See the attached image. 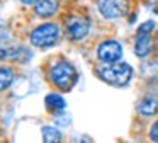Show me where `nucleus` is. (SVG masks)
Masks as SVG:
<instances>
[{
	"instance_id": "nucleus-2",
	"label": "nucleus",
	"mask_w": 158,
	"mask_h": 143,
	"mask_svg": "<svg viewBox=\"0 0 158 143\" xmlns=\"http://www.w3.org/2000/svg\"><path fill=\"white\" fill-rule=\"evenodd\" d=\"M49 78L61 90H70L77 82V70L68 61H58L49 70Z\"/></svg>"
},
{
	"instance_id": "nucleus-9",
	"label": "nucleus",
	"mask_w": 158,
	"mask_h": 143,
	"mask_svg": "<svg viewBox=\"0 0 158 143\" xmlns=\"http://www.w3.org/2000/svg\"><path fill=\"white\" fill-rule=\"evenodd\" d=\"M138 112L143 116H153L158 114V97L148 95L138 102Z\"/></svg>"
},
{
	"instance_id": "nucleus-4",
	"label": "nucleus",
	"mask_w": 158,
	"mask_h": 143,
	"mask_svg": "<svg viewBox=\"0 0 158 143\" xmlns=\"http://www.w3.org/2000/svg\"><path fill=\"white\" fill-rule=\"evenodd\" d=\"M66 26V36L73 41H78V39H83L87 36L90 29V22L87 17L83 15H72L66 19L65 22Z\"/></svg>"
},
{
	"instance_id": "nucleus-12",
	"label": "nucleus",
	"mask_w": 158,
	"mask_h": 143,
	"mask_svg": "<svg viewBox=\"0 0 158 143\" xmlns=\"http://www.w3.org/2000/svg\"><path fill=\"white\" fill-rule=\"evenodd\" d=\"M43 143H61V133L56 128L44 126L43 128Z\"/></svg>"
},
{
	"instance_id": "nucleus-17",
	"label": "nucleus",
	"mask_w": 158,
	"mask_h": 143,
	"mask_svg": "<svg viewBox=\"0 0 158 143\" xmlns=\"http://www.w3.org/2000/svg\"><path fill=\"white\" fill-rule=\"evenodd\" d=\"M22 3H38L39 0H21Z\"/></svg>"
},
{
	"instance_id": "nucleus-5",
	"label": "nucleus",
	"mask_w": 158,
	"mask_h": 143,
	"mask_svg": "<svg viewBox=\"0 0 158 143\" xmlns=\"http://www.w3.org/2000/svg\"><path fill=\"white\" fill-rule=\"evenodd\" d=\"M97 56L106 65L117 63L119 58L123 56V46L117 41H104L99 46V50H97Z\"/></svg>"
},
{
	"instance_id": "nucleus-6",
	"label": "nucleus",
	"mask_w": 158,
	"mask_h": 143,
	"mask_svg": "<svg viewBox=\"0 0 158 143\" xmlns=\"http://www.w3.org/2000/svg\"><path fill=\"white\" fill-rule=\"evenodd\" d=\"M99 10L106 19L123 17L127 10V0H99Z\"/></svg>"
},
{
	"instance_id": "nucleus-15",
	"label": "nucleus",
	"mask_w": 158,
	"mask_h": 143,
	"mask_svg": "<svg viewBox=\"0 0 158 143\" xmlns=\"http://www.w3.org/2000/svg\"><path fill=\"white\" fill-rule=\"evenodd\" d=\"M150 138H151V141L158 143V121L153 123V126H151V129H150Z\"/></svg>"
},
{
	"instance_id": "nucleus-13",
	"label": "nucleus",
	"mask_w": 158,
	"mask_h": 143,
	"mask_svg": "<svg viewBox=\"0 0 158 143\" xmlns=\"http://www.w3.org/2000/svg\"><path fill=\"white\" fill-rule=\"evenodd\" d=\"M12 80H14V72L7 67H0V90L10 87Z\"/></svg>"
},
{
	"instance_id": "nucleus-3",
	"label": "nucleus",
	"mask_w": 158,
	"mask_h": 143,
	"mask_svg": "<svg viewBox=\"0 0 158 143\" xmlns=\"http://www.w3.org/2000/svg\"><path fill=\"white\" fill-rule=\"evenodd\" d=\"M60 39V27L56 24H41L31 32V41L38 48H49Z\"/></svg>"
},
{
	"instance_id": "nucleus-7",
	"label": "nucleus",
	"mask_w": 158,
	"mask_h": 143,
	"mask_svg": "<svg viewBox=\"0 0 158 143\" xmlns=\"http://www.w3.org/2000/svg\"><path fill=\"white\" fill-rule=\"evenodd\" d=\"M19 46L9 37H0V58L2 60H14L19 54Z\"/></svg>"
},
{
	"instance_id": "nucleus-1",
	"label": "nucleus",
	"mask_w": 158,
	"mask_h": 143,
	"mask_svg": "<svg viewBox=\"0 0 158 143\" xmlns=\"http://www.w3.org/2000/svg\"><path fill=\"white\" fill-rule=\"evenodd\" d=\"M133 68L127 63H110L99 68V77L110 85H126L131 80Z\"/></svg>"
},
{
	"instance_id": "nucleus-8",
	"label": "nucleus",
	"mask_w": 158,
	"mask_h": 143,
	"mask_svg": "<svg viewBox=\"0 0 158 143\" xmlns=\"http://www.w3.org/2000/svg\"><path fill=\"white\" fill-rule=\"evenodd\" d=\"M58 0H39L34 7V12L41 17H51L58 12Z\"/></svg>"
},
{
	"instance_id": "nucleus-10",
	"label": "nucleus",
	"mask_w": 158,
	"mask_h": 143,
	"mask_svg": "<svg viewBox=\"0 0 158 143\" xmlns=\"http://www.w3.org/2000/svg\"><path fill=\"white\" fill-rule=\"evenodd\" d=\"M134 51L139 58H144L151 51V37L150 34H138L136 36V44H134Z\"/></svg>"
},
{
	"instance_id": "nucleus-11",
	"label": "nucleus",
	"mask_w": 158,
	"mask_h": 143,
	"mask_svg": "<svg viewBox=\"0 0 158 143\" xmlns=\"http://www.w3.org/2000/svg\"><path fill=\"white\" fill-rule=\"evenodd\" d=\"M65 106H66V102L61 95H58V94H48L46 95V107H48V111L61 112L63 109H65Z\"/></svg>"
},
{
	"instance_id": "nucleus-16",
	"label": "nucleus",
	"mask_w": 158,
	"mask_h": 143,
	"mask_svg": "<svg viewBox=\"0 0 158 143\" xmlns=\"http://www.w3.org/2000/svg\"><path fill=\"white\" fill-rule=\"evenodd\" d=\"M73 143H94V141L89 138V136H80V138H78V140H75Z\"/></svg>"
},
{
	"instance_id": "nucleus-14",
	"label": "nucleus",
	"mask_w": 158,
	"mask_h": 143,
	"mask_svg": "<svg viewBox=\"0 0 158 143\" xmlns=\"http://www.w3.org/2000/svg\"><path fill=\"white\" fill-rule=\"evenodd\" d=\"M153 27H155L153 20H148V22H144V24H141V26H139V29H138V34H150Z\"/></svg>"
}]
</instances>
